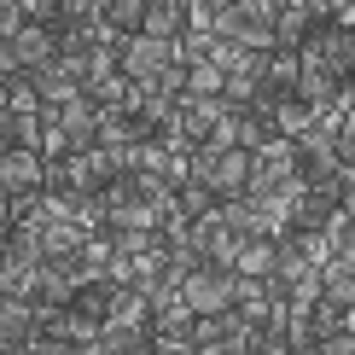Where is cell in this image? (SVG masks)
Returning <instances> with one entry per match:
<instances>
[{
  "label": "cell",
  "instance_id": "obj_19",
  "mask_svg": "<svg viewBox=\"0 0 355 355\" xmlns=\"http://www.w3.org/2000/svg\"><path fill=\"white\" fill-rule=\"evenodd\" d=\"M99 12H105V24L111 29H140V18H146V0H99Z\"/></svg>",
  "mask_w": 355,
  "mask_h": 355
},
{
  "label": "cell",
  "instance_id": "obj_12",
  "mask_svg": "<svg viewBox=\"0 0 355 355\" xmlns=\"http://www.w3.org/2000/svg\"><path fill=\"white\" fill-rule=\"evenodd\" d=\"M29 309H35V303L6 297V291H0V349H24V338H29Z\"/></svg>",
  "mask_w": 355,
  "mask_h": 355
},
{
  "label": "cell",
  "instance_id": "obj_18",
  "mask_svg": "<svg viewBox=\"0 0 355 355\" xmlns=\"http://www.w3.org/2000/svg\"><path fill=\"white\" fill-rule=\"evenodd\" d=\"M0 291H6V297L35 303V297H41V291H35V268H24V262H6V257H0Z\"/></svg>",
  "mask_w": 355,
  "mask_h": 355
},
{
  "label": "cell",
  "instance_id": "obj_14",
  "mask_svg": "<svg viewBox=\"0 0 355 355\" xmlns=\"http://www.w3.org/2000/svg\"><path fill=\"white\" fill-rule=\"evenodd\" d=\"M221 87H227V70H221L216 58H198V64H187V87H181V94H198V99H221Z\"/></svg>",
  "mask_w": 355,
  "mask_h": 355
},
{
  "label": "cell",
  "instance_id": "obj_15",
  "mask_svg": "<svg viewBox=\"0 0 355 355\" xmlns=\"http://www.w3.org/2000/svg\"><path fill=\"white\" fill-rule=\"evenodd\" d=\"M233 274H257V279H268V274H274V239H245L239 257H233Z\"/></svg>",
  "mask_w": 355,
  "mask_h": 355
},
{
  "label": "cell",
  "instance_id": "obj_3",
  "mask_svg": "<svg viewBox=\"0 0 355 355\" xmlns=\"http://www.w3.org/2000/svg\"><path fill=\"white\" fill-rule=\"evenodd\" d=\"M70 303H53V297H35V309H29V338L24 349L35 355H53V349H70Z\"/></svg>",
  "mask_w": 355,
  "mask_h": 355
},
{
  "label": "cell",
  "instance_id": "obj_17",
  "mask_svg": "<svg viewBox=\"0 0 355 355\" xmlns=\"http://www.w3.org/2000/svg\"><path fill=\"white\" fill-rule=\"evenodd\" d=\"M175 210H181L187 221H198L204 210H216V187H204V181H181V187H175Z\"/></svg>",
  "mask_w": 355,
  "mask_h": 355
},
{
  "label": "cell",
  "instance_id": "obj_9",
  "mask_svg": "<svg viewBox=\"0 0 355 355\" xmlns=\"http://www.w3.org/2000/svg\"><path fill=\"white\" fill-rule=\"evenodd\" d=\"M82 245H87V227L70 221V216H58V221L41 227V257H82Z\"/></svg>",
  "mask_w": 355,
  "mask_h": 355
},
{
  "label": "cell",
  "instance_id": "obj_23",
  "mask_svg": "<svg viewBox=\"0 0 355 355\" xmlns=\"http://www.w3.org/2000/svg\"><path fill=\"white\" fill-rule=\"evenodd\" d=\"M0 111H6V76H0Z\"/></svg>",
  "mask_w": 355,
  "mask_h": 355
},
{
  "label": "cell",
  "instance_id": "obj_7",
  "mask_svg": "<svg viewBox=\"0 0 355 355\" xmlns=\"http://www.w3.org/2000/svg\"><path fill=\"white\" fill-rule=\"evenodd\" d=\"M338 216V187H309L291 198V227H327V221Z\"/></svg>",
  "mask_w": 355,
  "mask_h": 355
},
{
  "label": "cell",
  "instance_id": "obj_8",
  "mask_svg": "<svg viewBox=\"0 0 355 355\" xmlns=\"http://www.w3.org/2000/svg\"><path fill=\"white\" fill-rule=\"evenodd\" d=\"M245 181H250V146H216V169H210L216 198H227V192H245Z\"/></svg>",
  "mask_w": 355,
  "mask_h": 355
},
{
  "label": "cell",
  "instance_id": "obj_4",
  "mask_svg": "<svg viewBox=\"0 0 355 355\" xmlns=\"http://www.w3.org/2000/svg\"><path fill=\"white\" fill-rule=\"evenodd\" d=\"M152 338H157L152 320H99L94 355H140V349H152Z\"/></svg>",
  "mask_w": 355,
  "mask_h": 355
},
{
  "label": "cell",
  "instance_id": "obj_22",
  "mask_svg": "<svg viewBox=\"0 0 355 355\" xmlns=\"http://www.w3.org/2000/svg\"><path fill=\"white\" fill-rule=\"evenodd\" d=\"M18 70V58H12V35H0V76H12Z\"/></svg>",
  "mask_w": 355,
  "mask_h": 355
},
{
  "label": "cell",
  "instance_id": "obj_21",
  "mask_svg": "<svg viewBox=\"0 0 355 355\" xmlns=\"http://www.w3.org/2000/svg\"><path fill=\"white\" fill-rule=\"evenodd\" d=\"M12 221H18V216H12V192L0 187V239H6V233H12Z\"/></svg>",
  "mask_w": 355,
  "mask_h": 355
},
{
  "label": "cell",
  "instance_id": "obj_11",
  "mask_svg": "<svg viewBox=\"0 0 355 355\" xmlns=\"http://www.w3.org/2000/svg\"><path fill=\"white\" fill-rule=\"evenodd\" d=\"M82 94L94 99L99 111H116V105H128V99H135V82H128V76H123V64H116V70H105V76H94Z\"/></svg>",
  "mask_w": 355,
  "mask_h": 355
},
{
  "label": "cell",
  "instance_id": "obj_6",
  "mask_svg": "<svg viewBox=\"0 0 355 355\" xmlns=\"http://www.w3.org/2000/svg\"><path fill=\"white\" fill-rule=\"evenodd\" d=\"M41 169H47V157H41L35 146H0V187L6 192L41 187Z\"/></svg>",
  "mask_w": 355,
  "mask_h": 355
},
{
  "label": "cell",
  "instance_id": "obj_20",
  "mask_svg": "<svg viewBox=\"0 0 355 355\" xmlns=\"http://www.w3.org/2000/svg\"><path fill=\"white\" fill-rule=\"evenodd\" d=\"M18 6H24V18H41V24L58 18V0H18Z\"/></svg>",
  "mask_w": 355,
  "mask_h": 355
},
{
  "label": "cell",
  "instance_id": "obj_10",
  "mask_svg": "<svg viewBox=\"0 0 355 355\" xmlns=\"http://www.w3.org/2000/svg\"><path fill=\"white\" fill-rule=\"evenodd\" d=\"M29 82H35V94H41V105H64L70 94H82V82L70 76V70L58 64V58H53V64H41V70H29Z\"/></svg>",
  "mask_w": 355,
  "mask_h": 355
},
{
  "label": "cell",
  "instance_id": "obj_2",
  "mask_svg": "<svg viewBox=\"0 0 355 355\" xmlns=\"http://www.w3.org/2000/svg\"><path fill=\"white\" fill-rule=\"evenodd\" d=\"M181 297L192 315H221L233 303V268H216V262H198L187 279H181Z\"/></svg>",
  "mask_w": 355,
  "mask_h": 355
},
{
  "label": "cell",
  "instance_id": "obj_1",
  "mask_svg": "<svg viewBox=\"0 0 355 355\" xmlns=\"http://www.w3.org/2000/svg\"><path fill=\"white\" fill-rule=\"evenodd\" d=\"M116 64H123L128 82H146V76H157V70L175 64V41L146 35V29H128V35H123V53H116Z\"/></svg>",
  "mask_w": 355,
  "mask_h": 355
},
{
  "label": "cell",
  "instance_id": "obj_5",
  "mask_svg": "<svg viewBox=\"0 0 355 355\" xmlns=\"http://www.w3.org/2000/svg\"><path fill=\"white\" fill-rule=\"evenodd\" d=\"M12 58H18V70H41V64H53V58H58V35H53V24L29 18L18 35H12Z\"/></svg>",
  "mask_w": 355,
  "mask_h": 355
},
{
  "label": "cell",
  "instance_id": "obj_16",
  "mask_svg": "<svg viewBox=\"0 0 355 355\" xmlns=\"http://www.w3.org/2000/svg\"><path fill=\"white\" fill-rule=\"evenodd\" d=\"M210 47H216V29H204V24H187L181 35H175V58H181V64L210 58Z\"/></svg>",
  "mask_w": 355,
  "mask_h": 355
},
{
  "label": "cell",
  "instance_id": "obj_13",
  "mask_svg": "<svg viewBox=\"0 0 355 355\" xmlns=\"http://www.w3.org/2000/svg\"><path fill=\"white\" fill-rule=\"evenodd\" d=\"M0 140L41 152V111H0Z\"/></svg>",
  "mask_w": 355,
  "mask_h": 355
}]
</instances>
